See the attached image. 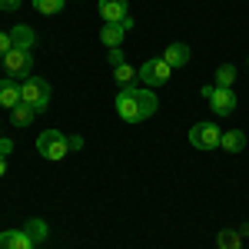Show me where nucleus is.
<instances>
[{
  "label": "nucleus",
  "mask_w": 249,
  "mask_h": 249,
  "mask_svg": "<svg viewBox=\"0 0 249 249\" xmlns=\"http://www.w3.org/2000/svg\"><path fill=\"white\" fill-rule=\"evenodd\" d=\"M37 150L47 160H63V156L70 153V140L60 133V130H43V133L37 136Z\"/></svg>",
  "instance_id": "20e7f679"
},
{
  "label": "nucleus",
  "mask_w": 249,
  "mask_h": 249,
  "mask_svg": "<svg viewBox=\"0 0 249 249\" xmlns=\"http://www.w3.org/2000/svg\"><path fill=\"white\" fill-rule=\"evenodd\" d=\"M100 17L107 23H123L130 17V0H100Z\"/></svg>",
  "instance_id": "6e6552de"
},
{
  "label": "nucleus",
  "mask_w": 249,
  "mask_h": 249,
  "mask_svg": "<svg viewBox=\"0 0 249 249\" xmlns=\"http://www.w3.org/2000/svg\"><path fill=\"white\" fill-rule=\"evenodd\" d=\"M3 173H7V160L0 156V176H3Z\"/></svg>",
  "instance_id": "393cba45"
},
{
  "label": "nucleus",
  "mask_w": 249,
  "mask_h": 249,
  "mask_svg": "<svg viewBox=\"0 0 249 249\" xmlns=\"http://www.w3.org/2000/svg\"><path fill=\"white\" fill-rule=\"evenodd\" d=\"M170 77H173V67L163 57L146 60V63L140 67V80H143V87H163V83H170Z\"/></svg>",
  "instance_id": "39448f33"
},
{
  "label": "nucleus",
  "mask_w": 249,
  "mask_h": 249,
  "mask_svg": "<svg viewBox=\"0 0 249 249\" xmlns=\"http://www.w3.org/2000/svg\"><path fill=\"white\" fill-rule=\"evenodd\" d=\"M156 107H160V100L153 96L150 87H123L116 93V116L123 123H143L156 113Z\"/></svg>",
  "instance_id": "f257e3e1"
},
{
  "label": "nucleus",
  "mask_w": 249,
  "mask_h": 249,
  "mask_svg": "<svg viewBox=\"0 0 249 249\" xmlns=\"http://www.w3.org/2000/svg\"><path fill=\"white\" fill-rule=\"evenodd\" d=\"M10 153H14V143H10L7 136H0V156L7 160V156H10Z\"/></svg>",
  "instance_id": "5701e85b"
},
{
  "label": "nucleus",
  "mask_w": 249,
  "mask_h": 249,
  "mask_svg": "<svg viewBox=\"0 0 249 249\" xmlns=\"http://www.w3.org/2000/svg\"><path fill=\"white\" fill-rule=\"evenodd\" d=\"M20 100H23L27 107H34L37 113H43V110L50 107V83L40 80V77L20 80Z\"/></svg>",
  "instance_id": "f03ea898"
},
{
  "label": "nucleus",
  "mask_w": 249,
  "mask_h": 249,
  "mask_svg": "<svg viewBox=\"0 0 249 249\" xmlns=\"http://www.w3.org/2000/svg\"><path fill=\"white\" fill-rule=\"evenodd\" d=\"M3 67H7V77H10V80H27V77H34V53H30V50H20V47H14V50L3 57Z\"/></svg>",
  "instance_id": "7ed1b4c3"
},
{
  "label": "nucleus",
  "mask_w": 249,
  "mask_h": 249,
  "mask_svg": "<svg viewBox=\"0 0 249 249\" xmlns=\"http://www.w3.org/2000/svg\"><path fill=\"white\" fill-rule=\"evenodd\" d=\"M232 80H236V67L223 63V67L216 70V87H232Z\"/></svg>",
  "instance_id": "aec40b11"
},
{
  "label": "nucleus",
  "mask_w": 249,
  "mask_h": 249,
  "mask_svg": "<svg viewBox=\"0 0 249 249\" xmlns=\"http://www.w3.org/2000/svg\"><path fill=\"white\" fill-rule=\"evenodd\" d=\"M63 3H67V0H34V10H37V14H47V17H53V14L63 10Z\"/></svg>",
  "instance_id": "6ab92c4d"
},
{
  "label": "nucleus",
  "mask_w": 249,
  "mask_h": 249,
  "mask_svg": "<svg viewBox=\"0 0 249 249\" xmlns=\"http://www.w3.org/2000/svg\"><path fill=\"white\" fill-rule=\"evenodd\" d=\"M219 140H223V133H219L216 123H196V126L190 130V143L196 146V150H216Z\"/></svg>",
  "instance_id": "423d86ee"
},
{
  "label": "nucleus",
  "mask_w": 249,
  "mask_h": 249,
  "mask_svg": "<svg viewBox=\"0 0 249 249\" xmlns=\"http://www.w3.org/2000/svg\"><path fill=\"white\" fill-rule=\"evenodd\" d=\"M239 243H243V236L236 230H223L219 236H216V246L219 249H239Z\"/></svg>",
  "instance_id": "f3484780"
},
{
  "label": "nucleus",
  "mask_w": 249,
  "mask_h": 249,
  "mask_svg": "<svg viewBox=\"0 0 249 249\" xmlns=\"http://www.w3.org/2000/svg\"><path fill=\"white\" fill-rule=\"evenodd\" d=\"M107 57H110V67H120V63H126V57H123V50H120V47H113Z\"/></svg>",
  "instance_id": "4be33fe9"
},
{
  "label": "nucleus",
  "mask_w": 249,
  "mask_h": 249,
  "mask_svg": "<svg viewBox=\"0 0 249 249\" xmlns=\"http://www.w3.org/2000/svg\"><path fill=\"white\" fill-rule=\"evenodd\" d=\"M210 110L216 116H230L236 110V93H232V87H216L210 96Z\"/></svg>",
  "instance_id": "0eeeda50"
},
{
  "label": "nucleus",
  "mask_w": 249,
  "mask_h": 249,
  "mask_svg": "<svg viewBox=\"0 0 249 249\" xmlns=\"http://www.w3.org/2000/svg\"><path fill=\"white\" fill-rule=\"evenodd\" d=\"M10 50H14V43H10V34H3V30H0V60L7 57Z\"/></svg>",
  "instance_id": "412c9836"
},
{
  "label": "nucleus",
  "mask_w": 249,
  "mask_h": 249,
  "mask_svg": "<svg viewBox=\"0 0 249 249\" xmlns=\"http://www.w3.org/2000/svg\"><path fill=\"white\" fill-rule=\"evenodd\" d=\"M113 77H116V83H120V87H133V80L140 77V73H136L130 63H120V67H113Z\"/></svg>",
  "instance_id": "dca6fc26"
},
{
  "label": "nucleus",
  "mask_w": 249,
  "mask_h": 249,
  "mask_svg": "<svg viewBox=\"0 0 249 249\" xmlns=\"http://www.w3.org/2000/svg\"><path fill=\"white\" fill-rule=\"evenodd\" d=\"M0 136H3V133H0Z\"/></svg>",
  "instance_id": "a878e982"
},
{
  "label": "nucleus",
  "mask_w": 249,
  "mask_h": 249,
  "mask_svg": "<svg viewBox=\"0 0 249 249\" xmlns=\"http://www.w3.org/2000/svg\"><path fill=\"white\" fill-rule=\"evenodd\" d=\"M0 249H34V239L23 230H7L0 232Z\"/></svg>",
  "instance_id": "9d476101"
},
{
  "label": "nucleus",
  "mask_w": 249,
  "mask_h": 249,
  "mask_svg": "<svg viewBox=\"0 0 249 249\" xmlns=\"http://www.w3.org/2000/svg\"><path fill=\"white\" fill-rule=\"evenodd\" d=\"M123 37H126V27L123 23H103V30H100V40H103V47H120L123 43Z\"/></svg>",
  "instance_id": "f8f14e48"
},
{
  "label": "nucleus",
  "mask_w": 249,
  "mask_h": 249,
  "mask_svg": "<svg viewBox=\"0 0 249 249\" xmlns=\"http://www.w3.org/2000/svg\"><path fill=\"white\" fill-rule=\"evenodd\" d=\"M163 60L170 63L173 70H176V67H186V63H190V47H186V43H170V47L163 50Z\"/></svg>",
  "instance_id": "9b49d317"
},
{
  "label": "nucleus",
  "mask_w": 249,
  "mask_h": 249,
  "mask_svg": "<svg viewBox=\"0 0 249 249\" xmlns=\"http://www.w3.org/2000/svg\"><path fill=\"white\" fill-rule=\"evenodd\" d=\"M23 232H27L34 243H43V239H47V223H43V219H30V223L23 226Z\"/></svg>",
  "instance_id": "a211bd4d"
},
{
  "label": "nucleus",
  "mask_w": 249,
  "mask_h": 249,
  "mask_svg": "<svg viewBox=\"0 0 249 249\" xmlns=\"http://www.w3.org/2000/svg\"><path fill=\"white\" fill-rule=\"evenodd\" d=\"M17 103H23V100H20V83L10 80V77H3L0 80V107H3V110H14Z\"/></svg>",
  "instance_id": "1a4fd4ad"
},
{
  "label": "nucleus",
  "mask_w": 249,
  "mask_h": 249,
  "mask_svg": "<svg viewBox=\"0 0 249 249\" xmlns=\"http://www.w3.org/2000/svg\"><path fill=\"white\" fill-rule=\"evenodd\" d=\"M20 0H0V10H17Z\"/></svg>",
  "instance_id": "b1692460"
},
{
  "label": "nucleus",
  "mask_w": 249,
  "mask_h": 249,
  "mask_svg": "<svg viewBox=\"0 0 249 249\" xmlns=\"http://www.w3.org/2000/svg\"><path fill=\"white\" fill-rule=\"evenodd\" d=\"M34 116H37V110H34V107H27V103H17V107L10 110V120H14L17 126H30V123H34Z\"/></svg>",
  "instance_id": "2eb2a0df"
},
{
  "label": "nucleus",
  "mask_w": 249,
  "mask_h": 249,
  "mask_svg": "<svg viewBox=\"0 0 249 249\" xmlns=\"http://www.w3.org/2000/svg\"><path fill=\"white\" fill-rule=\"evenodd\" d=\"M10 43H14V47H20V50H30V47L37 43V34H34L27 23H20V27H14V30H10Z\"/></svg>",
  "instance_id": "ddd939ff"
},
{
  "label": "nucleus",
  "mask_w": 249,
  "mask_h": 249,
  "mask_svg": "<svg viewBox=\"0 0 249 249\" xmlns=\"http://www.w3.org/2000/svg\"><path fill=\"white\" fill-rule=\"evenodd\" d=\"M219 146H223L226 153H243V150H246V133H239V130H230V133H223Z\"/></svg>",
  "instance_id": "4468645a"
}]
</instances>
